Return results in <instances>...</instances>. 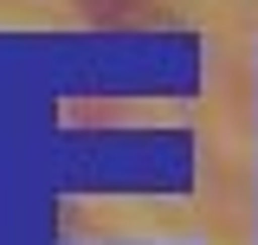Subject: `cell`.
<instances>
[{"instance_id": "obj_1", "label": "cell", "mask_w": 258, "mask_h": 245, "mask_svg": "<svg viewBox=\"0 0 258 245\" xmlns=\"http://www.w3.org/2000/svg\"><path fill=\"white\" fill-rule=\"evenodd\" d=\"M84 13H97V20H129V13H142L149 0H78Z\"/></svg>"}]
</instances>
